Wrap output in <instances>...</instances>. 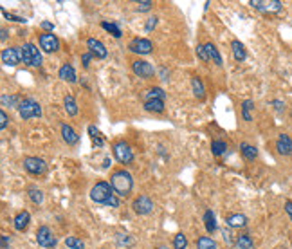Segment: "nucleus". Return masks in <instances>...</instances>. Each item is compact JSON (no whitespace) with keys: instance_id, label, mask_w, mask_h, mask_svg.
<instances>
[{"instance_id":"1","label":"nucleus","mask_w":292,"mask_h":249,"mask_svg":"<svg viewBox=\"0 0 292 249\" xmlns=\"http://www.w3.org/2000/svg\"><path fill=\"white\" fill-rule=\"evenodd\" d=\"M110 186L114 190V194L119 197V199H127L130 197L133 190V177L132 173L121 168V170H114L110 175Z\"/></svg>"},{"instance_id":"2","label":"nucleus","mask_w":292,"mask_h":249,"mask_svg":"<svg viewBox=\"0 0 292 249\" xmlns=\"http://www.w3.org/2000/svg\"><path fill=\"white\" fill-rule=\"evenodd\" d=\"M112 154H114V157H116L119 165L127 166L133 163V150L125 139H117V141L112 143Z\"/></svg>"},{"instance_id":"3","label":"nucleus","mask_w":292,"mask_h":249,"mask_svg":"<svg viewBox=\"0 0 292 249\" xmlns=\"http://www.w3.org/2000/svg\"><path fill=\"white\" fill-rule=\"evenodd\" d=\"M18 116L22 117L24 121L34 119V117H42V105L33 98H24L18 105Z\"/></svg>"},{"instance_id":"4","label":"nucleus","mask_w":292,"mask_h":249,"mask_svg":"<svg viewBox=\"0 0 292 249\" xmlns=\"http://www.w3.org/2000/svg\"><path fill=\"white\" fill-rule=\"evenodd\" d=\"M88 195H90V200H92V202L105 206L106 202H108V199L114 195V190H112L110 183H106V181H100V183H96L92 188H90V194Z\"/></svg>"},{"instance_id":"5","label":"nucleus","mask_w":292,"mask_h":249,"mask_svg":"<svg viewBox=\"0 0 292 249\" xmlns=\"http://www.w3.org/2000/svg\"><path fill=\"white\" fill-rule=\"evenodd\" d=\"M20 49H22V61L26 63V65L27 67L42 65V53H40V49L36 47V45L27 42V44H24Z\"/></svg>"},{"instance_id":"6","label":"nucleus","mask_w":292,"mask_h":249,"mask_svg":"<svg viewBox=\"0 0 292 249\" xmlns=\"http://www.w3.org/2000/svg\"><path fill=\"white\" fill-rule=\"evenodd\" d=\"M154 208H155L154 200L150 199L148 195H139V197H135V199L132 200V210L133 213L139 217L150 215V213L154 211Z\"/></svg>"},{"instance_id":"7","label":"nucleus","mask_w":292,"mask_h":249,"mask_svg":"<svg viewBox=\"0 0 292 249\" xmlns=\"http://www.w3.org/2000/svg\"><path fill=\"white\" fill-rule=\"evenodd\" d=\"M56 237L54 233H53V229H51L49 226H40L38 229H36V244H38L40 248L44 249H53L56 248Z\"/></svg>"},{"instance_id":"8","label":"nucleus","mask_w":292,"mask_h":249,"mask_svg":"<svg viewBox=\"0 0 292 249\" xmlns=\"http://www.w3.org/2000/svg\"><path fill=\"white\" fill-rule=\"evenodd\" d=\"M132 72L137 78H141V80H154V76H155L154 65L146 60H141V58L132 61Z\"/></svg>"},{"instance_id":"9","label":"nucleus","mask_w":292,"mask_h":249,"mask_svg":"<svg viewBox=\"0 0 292 249\" xmlns=\"http://www.w3.org/2000/svg\"><path fill=\"white\" fill-rule=\"evenodd\" d=\"M24 170L31 175H44L47 172V163L42 157H24Z\"/></svg>"},{"instance_id":"10","label":"nucleus","mask_w":292,"mask_h":249,"mask_svg":"<svg viewBox=\"0 0 292 249\" xmlns=\"http://www.w3.org/2000/svg\"><path fill=\"white\" fill-rule=\"evenodd\" d=\"M249 4H251L256 11L269 13V15H272V13H280L281 9H283V2H280V0H251Z\"/></svg>"},{"instance_id":"11","label":"nucleus","mask_w":292,"mask_h":249,"mask_svg":"<svg viewBox=\"0 0 292 249\" xmlns=\"http://www.w3.org/2000/svg\"><path fill=\"white\" fill-rule=\"evenodd\" d=\"M38 44H40V49L44 51V53H58L60 51V38L53 33H42L38 36Z\"/></svg>"},{"instance_id":"12","label":"nucleus","mask_w":292,"mask_h":249,"mask_svg":"<svg viewBox=\"0 0 292 249\" xmlns=\"http://www.w3.org/2000/svg\"><path fill=\"white\" fill-rule=\"evenodd\" d=\"M0 60L6 67H17L18 63H22V49L20 47H6V49H2Z\"/></svg>"},{"instance_id":"13","label":"nucleus","mask_w":292,"mask_h":249,"mask_svg":"<svg viewBox=\"0 0 292 249\" xmlns=\"http://www.w3.org/2000/svg\"><path fill=\"white\" fill-rule=\"evenodd\" d=\"M128 51L133 53V55L146 56L154 51V44H152L148 38H133L130 40V44H128Z\"/></svg>"},{"instance_id":"14","label":"nucleus","mask_w":292,"mask_h":249,"mask_svg":"<svg viewBox=\"0 0 292 249\" xmlns=\"http://www.w3.org/2000/svg\"><path fill=\"white\" fill-rule=\"evenodd\" d=\"M87 49L96 60H105L106 56H108V51H106L105 44L98 38H87Z\"/></svg>"},{"instance_id":"15","label":"nucleus","mask_w":292,"mask_h":249,"mask_svg":"<svg viewBox=\"0 0 292 249\" xmlns=\"http://www.w3.org/2000/svg\"><path fill=\"white\" fill-rule=\"evenodd\" d=\"M276 152L283 157H289L292 155V138L291 136H287V134H280L278 139H276Z\"/></svg>"},{"instance_id":"16","label":"nucleus","mask_w":292,"mask_h":249,"mask_svg":"<svg viewBox=\"0 0 292 249\" xmlns=\"http://www.w3.org/2000/svg\"><path fill=\"white\" fill-rule=\"evenodd\" d=\"M249 219L243 213H229L226 215V226L231 227V229H242V227H247Z\"/></svg>"},{"instance_id":"17","label":"nucleus","mask_w":292,"mask_h":249,"mask_svg":"<svg viewBox=\"0 0 292 249\" xmlns=\"http://www.w3.org/2000/svg\"><path fill=\"white\" fill-rule=\"evenodd\" d=\"M60 132H61V139L65 141L69 146H74V144L80 143V136L71 125H67V123H61L60 125Z\"/></svg>"},{"instance_id":"18","label":"nucleus","mask_w":292,"mask_h":249,"mask_svg":"<svg viewBox=\"0 0 292 249\" xmlns=\"http://www.w3.org/2000/svg\"><path fill=\"white\" fill-rule=\"evenodd\" d=\"M29 224H31V213H29L27 210L18 211L17 215H15V219H13V227L20 233L26 231L29 227Z\"/></svg>"},{"instance_id":"19","label":"nucleus","mask_w":292,"mask_h":249,"mask_svg":"<svg viewBox=\"0 0 292 249\" xmlns=\"http://www.w3.org/2000/svg\"><path fill=\"white\" fill-rule=\"evenodd\" d=\"M58 78H60L61 82H67V83H76L78 82V76H76V71H74V67L72 63L65 61L63 65L58 69Z\"/></svg>"},{"instance_id":"20","label":"nucleus","mask_w":292,"mask_h":249,"mask_svg":"<svg viewBox=\"0 0 292 249\" xmlns=\"http://www.w3.org/2000/svg\"><path fill=\"white\" fill-rule=\"evenodd\" d=\"M231 53H233V58L238 61V63H242V61L247 60V49H245V45L240 42V40H231Z\"/></svg>"},{"instance_id":"21","label":"nucleus","mask_w":292,"mask_h":249,"mask_svg":"<svg viewBox=\"0 0 292 249\" xmlns=\"http://www.w3.org/2000/svg\"><path fill=\"white\" fill-rule=\"evenodd\" d=\"M202 221H204V227H206V231H208V235H210V237H213V233L218 229V224H216L215 213H213L211 210H206L204 211V217H202Z\"/></svg>"},{"instance_id":"22","label":"nucleus","mask_w":292,"mask_h":249,"mask_svg":"<svg viewBox=\"0 0 292 249\" xmlns=\"http://www.w3.org/2000/svg\"><path fill=\"white\" fill-rule=\"evenodd\" d=\"M204 47H206V53H208V58H210L211 63H215V65H218V67L224 65V60H222L220 51L216 49V45H215V44H211V42H208V44H204Z\"/></svg>"},{"instance_id":"23","label":"nucleus","mask_w":292,"mask_h":249,"mask_svg":"<svg viewBox=\"0 0 292 249\" xmlns=\"http://www.w3.org/2000/svg\"><path fill=\"white\" fill-rule=\"evenodd\" d=\"M87 132L88 136H90V139H92L94 146H98V148H103V146H105V138H103V134L100 132V128L96 127V125H88Z\"/></svg>"},{"instance_id":"24","label":"nucleus","mask_w":292,"mask_h":249,"mask_svg":"<svg viewBox=\"0 0 292 249\" xmlns=\"http://www.w3.org/2000/svg\"><path fill=\"white\" fill-rule=\"evenodd\" d=\"M235 249H254V240L249 233H242L235 238Z\"/></svg>"},{"instance_id":"25","label":"nucleus","mask_w":292,"mask_h":249,"mask_svg":"<svg viewBox=\"0 0 292 249\" xmlns=\"http://www.w3.org/2000/svg\"><path fill=\"white\" fill-rule=\"evenodd\" d=\"M191 90H193V96H195V98H197L199 101H202L206 98L204 82H202L199 76H193L191 78Z\"/></svg>"},{"instance_id":"26","label":"nucleus","mask_w":292,"mask_h":249,"mask_svg":"<svg viewBox=\"0 0 292 249\" xmlns=\"http://www.w3.org/2000/svg\"><path fill=\"white\" fill-rule=\"evenodd\" d=\"M240 152H242V157L249 163H253V161L258 159V148L253 146V144L249 143H242L240 144Z\"/></svg>"},{"instance_id":"27","label":"nucleus","mask_w":292,"mask_h":249,"mask_svg":"<svg viewBox=\"0 0 292 249\" xmlns=\"http://www.w3.org/2000/svg\"><path fill=\"white\" fill-rule=\"evenodd\" d=\"M63 109H65L67 116H78V112H80V109H78V101L74 100V96L67 94L65 98H63Z\"/></svg>"},{"instance_id":"28","label":"nucleus","mask_w":292,"mask_h":249,"mask_svg":"<svg viewBox=\"0 0 292 249\" xmlns=\"http://www.w3.org/2000/svg\"><path fill=\"white\" fill-rule=\"evenodd\" d=\"M166 92L162 87H150L144 90V101H152V100H162L164 101Z\"/></svg>"},{"instance_id":"29","label":"nucleus","mask_w":292,"mask_h":249,"mask_svg":"<svg viewBox=\"0 0 292 249\" xmlns=\"http://www.w3.org/2000/svg\"><path fill=\"white\" fill-rule=\"evenodd\" d=\"M164 101L162 100H152V101H144V111L150 114H162L164 112Z\"/></svg>"},{"instance_id":"30","label":"nucleus","mask_w":292,"mask_h":249,"mask_svg":"<svg viewBox=\"0 0 292 249\" xmlns=\"http://www.w3.org/2000/svg\"><path fill=\"white\" fill-rule=\"evenodd\" d=\"M197 249H218V244L213 237L206 235V237L197 238Z\"/></svg>"},{"instance_id":"31","label":"nucleus","mask_w":292,"mask_h":249,"mask_svg":"<svg viewBox=\"0 0 292 249\" xmlns=\"http://www.w3.org/2000/svg\"><path fill=\"white\" fill-rule=\"evenodd\" d=\"M27 197H29V200L36 206H40L42 202H44V192H42L40 188H36V186H29Z\"/></svg>"},{"instance_id":"32","label":"nucleus","mask_w":292,"mask_h":249,"mask_svg":"<svg viewBox=\"0 0 292 249\" xmlns=\"http://www.w3.org/2000/svg\"><path fill=\"white\" fill-rule=\"evenodd\" d=\"M226 152H227L226 141H222V139H215V141H211V154L215 155V157H222Z\"/></svg>"},{"instance_id":"33","label":"nucleus","mask_w":292,"mask_h":249,"mask_svg":"<svg viewBox=\"0 0 292 249\" xmlns=\"http://www.w3.org/2000/svg\"><path fill=\"white\" fill-rule=\"evenodd\" d=\"M20 98H18V96H15V94H2L0 96V103H2V107H9V109H13V107H15V109H18V105H20Z\"/></svg>"},{"instance_id":"34","label":"nucleus","mask_w":292,"mask_h":249,"mask_svg":"<svg viewBox=\"0 0 292 249\" xmlns=\"http://www.w3.org/2000/svg\"><path fill=\"white\" fill-rule=\"evenodd\" d=\"M101 28L105 29V31H108V33H110L114 38H121V36H123L121 28H119L116 22H106V20H103V22H101Z\"/></svg>"},{"instance_id":"35","label":"nucleus","mask_w":292,"mask_h":249,"mask_svg":"<svg viewBox=\"0 0 292 249\" xmlns=\"http://www.w3.org/2000/svg\"><path fill=\"white\" fill-rule=\"evenodd\" d=\"M251 111H254V101H253V100H245V101H242V117H243V121H247V123L253 121V116H251Z\"/></svg>"},{"instance_id":"36","label":"nucleus","mask_w":292,"mask_h":249,"mask_svg":"<svg viewBox=\"0 0 292 249\" xmlns=\"http://www.w3.org/2000/svg\"><path fill=\"white\" fill-rule=\"evenodd\" d=\"M65 246L69 249H85V242H83L81 238H78V237H65Z\"/></svg>"},{"instance_id":"37","label":"nucleus","mask_w":292,"mask_h":249,"mask_svg":"<svg viewBox=\"0 0 292 249\" xmlns=\"http://www.w3.org/2000/svg\"><path fill=\"white\" fill-rule=\"evenodd\" d=\"M173 249H187V238L184 233H177L173 237Z\"/></svg>"},{"instance_id":"38","label":"nucleus","mask_w":292,"mask_h":249,"mask_svg":"<svg viewBox=\"0 0 292 249\" xmlns=\"http://www.w3.org/2000/svg\"><path fill=\"white\" fill-rule=\"evenodd\" d=\"M116 240H117V244H119V246H125V248H128V246H132V244H133L132 237H130V235H127V233H125V235H123V233H117Z\"/></svg>"},{"instance_id":"39","label":"nucleus","mask_w":292,"mask_h":249,"mask_svg":"<svg viewBox=\"0 0 292 249\" xmlns=\"http://www.w3.org/2000/svg\"><path fill=\"white\" fill-rule=\"evenodd\" d=\"M222 238H224V242L227 246H235V240H233V233H231V227H222Z\"/></svg>"},{"instance_id":"40","label":"nucleus","mask_w":292,"mask_h":249,"mask_svg":"<svg viewBox=\"0 0 292 249\" xmlns=\"http://www.w3.org/2000/svg\"><path fill=\"white\" fill-rule=\"evenodd\" d=\"M152 7H154V2H152V0H141V2H137V7H135V9H137L139 13H146L150 11Z\"/></svg>"},{"instance_id":"41","label":"nucleus","mask_w":292,"mask_h":249,"mask_svg":"<svg viewBox=\"0 0 292 249\" xmlns=\"http://www.w3.org/2000/svg\"><path fill=\"white\" fill-rule=\"evenodd\" d=\"M195 51H197V56L200 58V61H204V63H210V58H208V53H206L204 44H199Z\"/></svg>"},{"instance_id":"42","label":"nucleus","mask_w":292,"mask_h":249,"mask_svg":"<svg viewBox=\"0 0 292 249\" xmlns=\"http://www.w3.org/2000/svg\"><path fill=\"white\" fill-rule=\"evenodd\" d=\"M157 24H159V17H150L148 20H146V24H144V31H146V33L154 31V29L157 28Z\"/></svg>"},{"instance_id":"43","label":"nucleus","mask_w":292,"mask_h":249,"mask_svg":"<svg viewBox=\"0 0 292 249\" xmlns=\"http://www.w3.org/2000/svg\"><path fill=\"white\" fill-rule=\"evenodd\" d=\"M2 17L7 18V20H11V22H18V24H26L27 20L22 17H15V15H11V13H7L6 9H2Z\"/></svg>"},{"instance_id":"44","label":"nucleus","mask_w":292,"mask_h":249,"mask_svg":"<svg viewBox=\"0 0 292 249\" xmlns=\"http://www.w3.org/2000/svg\"><path fill=\"white\" fill-rule=\"evenodd\" d=\"M92 58L94 56L90 55V53H83L81 55V61H83V69H88V67H90V61H92Z\"/></svg>"},{"instance_id":"45","label":"nucleus","mask_w":292,"mask_h":249,"mask_svg":"<svg viewBox=\"0 0 292 249\" xmlns=\"http://www.w3.org/2000/svg\"><path fill=\"white\" fill-rule=\"evenodd\" d=\"M7 121H9V117H7L6 111H0V128H2V130L7 128Z\"/></svg>"},{"instance_id":"46","label":"nucleus","mask_w":292,"mask_h":249,"mask_svg":"<svg viewBox=\"0 0 292 249\" xmlns=\"http://www.w3.org/2000/svg\"><path fill=\"white\" fill-rule=\"evenodd\" d=\"M105 206H106V208H119V197L114 194L110 199H108V202H106Z\"/></svg>"},{"instance_id":"47","label":"nucleus","mask_w":292,"mask_h":249,"mask_svg":"<svg viewBox=\"0 0 292 249\" xmlns=\"http://www.w3.org/2000/svg\"><path fill=\"white\" fill-rule=\"evenodd\" d=\"M40 28L44 29L45 33H53V31H54V24H53V22H47V20H44V22H40Z\"/></svg>"},{"instance_id":"48","label":"nucleus","mask_w":292,"mask_h":249,"mask_svg":"<svg viewBox=\"0 0 292 249\" xmlns=\"http://www.w3.org/2000/svg\"><path fill=\"white\" fill-rule=\"evenodd\" d=\"M270 105L274 107V109H276L278 112H283V111H285V103H283L281 100H272V101H270Z\"/></svg>"},{"instance_id":"49","label":"nucleus","mask_w":292,"mask_h":249,"mask_svg":"<svg viewBox=\"0 0 292 249\" xmlns=\"http://www.w3.org/2000/svg\"><path fill=\"white\" fill-rule=\"evenodd\" d=\"M283 208H285V213L289 215V219L292 221V200H285V204H283Z\"/></svg>"},{"instance_id":"50","label":"nucleus","mask_w":292,"mask_h":249,"mask_svg":"<svg viewBox=\"0 0 292 249\" xmlns=\"http://www.w3.org/2000/svg\"><path fill=\"white\" fill-rule=\"evenodd\" d=\"M160 80H162V82H168V76H170V72L166 71V67H160Z\"/></svg>"},{"instance_id":"51","label":"nucleus","mask_w":292,"mask_h":249,"mask_svg":"<svg viewBox=\"0 0 292 249\" xmlns=\"http://www.w3.org/2000/svg\"><path fill=\"white\" fill-rule=\"evenodd\" d=\"M2 249H9V237L2 235Z\"/></svg>"},{"instance_id":"52","label":"nucleus","mask_w":292,"mask_h":249,"mask_svg":"<svg viewBox=\"0 0 292 249\" xmlns=\"http://www.w3.org/2000/svg\"><path fill=\"white\" fill-rule=\"evenodd\" d=\"M0 33H2V36H0V40H2V42H6L7 36H9V33H7V29H6V28H2V31H0Z\"/></svg>"},{"instance_id":"53","label":"nucleus","mask_w":292,"mask_h":249,"mask_svg":"<svg viewBox=\"0 0 292 249\" xmlns=\"http://www.w3.org/2000/svg\"><path fill=\"white\" fill-rule=\"evenodd\" d=\"M112 161H110V157H105V163H103V168H108V165H110Z\"/></svg>"},{"instance_id":"54","label":"nucleus","mask_w":292,"mask_h":249,"mask_svg":"<svg viewBox=\"0 0 292 249\" xmlns=\"http://www.w3.org/2000/svg\"><path fill=\"white\" fill-rule=\"evenodd\" d=\"M157 249H168L166 246H157Z\"/></svg>"}]
</instances>
